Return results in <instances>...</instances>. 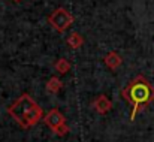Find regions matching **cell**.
<instances>
[{
	"label": "cell",
	"instance_id": "30bf717a",
	"mask_svg": "<svg viewBox=\"0 0 154 142\" xmlns=\"http://www.w3.org/2000/svg\"><path fill=\"white\" fill-rule=\"evenodd\" d=\"M14 2H21V0H14Z\"/></svg>",
	"mask_w": 154,
	"mask_h": 142
},
{
	"label": "cell",
	"instance_id": "5b68a950",
	"mask_svg": "<svg viewBox=\"0 0 154 142\" xmlns=\"http://www.w3.org/2000/svg\"><path fill=\"white\" fill-rule=\"evenodd\" d=\"M93 108H94V111H96L97 114L105 115V114H108V112L111 111L112 103H111V100H109L105 94H100L99 97L94 99V102H93Z\"/></svg>",
	"mask_w": 154,
	"mask_h": 142
},
{
	"label": "cell",
	"instance_id": "8992f818",
	"mask_svg": "<svg viewBox=\"0 0 154 142\" xmlns=\"http://www.w3.org/2000/svg\"><path fill=\"white\" fill-rule=\"evenodd\" d=\"M103 61H105V64H106V67H108V69H111V70H115V69H118V67L121 66V63H123V58L120 57V54H118V52H115V51H111V52H108V54L105 55Z\"/></svg>",
	"mask_w": 154,
	"mask_h": 142
},
{
	"label": "cell",
	"instance_id": "6da1fadb",
	"mask_svg": "<svg viewBox=\"0 0 154 142\" xmlns=\"http://www.w3.org/2000/svg\"><path fill=\"white\" fill-rule=\"evenodd\" d=\"M121 96L132 105L130 121H135L136 115L154 102V87L145 76L138 75L121 90Z\"/></svg>",
	"mask_w": 154,
	"mask_h": 142
},
{
	"label": "cell",
	"instance_id": "3957f363",
	"mask_svg": "<svg viewBox=\"0 0 154 142\" xmlns=\"http://www.w3.org/2000/svg\"><path fill=\"white\" fill-rule=\"evenodd\" d=\"M48 23L51 24V27L55 32L63 33V32H66L73 24V17H72V14L67 9L57 8L55 11H52L51 15L48 17Z\"/></svg>",
	"mask_w": 154,
	"mask_h": 142
},
{
	"label": "cell",
	"instance_id": "52a82bcc",
	"mask_svg": "<svg viewBox=\"0 0 154 142\" xmlns=\"http://www.w3.org/2000/svg\"><path fill=\"white\" fill-rule=\"evenodd\" d=\"M66 42H67V45L72 48V49H78V48H81L84 45V38L81 36V33L73 32V33L69 35V38H67Z\"/></svg>",
	"mask_w": 154,
	"mask_h": 142
},
{
	"label": "cell",
	"instance_id": "ba28073f",
	"mask_svg": "<svg viewBox=\"0 0 154 142\" xmlns=\"http://www.w3.org/2000/svg\"><path fill=\"white\" fill-rule=\"evenodd\" d=\"M61 87H63V84H61V81L57 78V76H51L50 79H48V82H47V91L48 93H58L60 90H61Z\"/></svg>",
	"mask_w": 154,
	"mask_h": 142
},
{
	"label": "cell",
	"instance_id": "7a4b0ae2",
	"mask_svg": "<svg viewBox=\"0 0 154 142\" xmlns=\"http://www.w3.org/2000/svg\"><path fill=\"white\" fill-rule=\"evenodd\" d=\"M8 114L23 127V129H30L36 126L41 120H44V109L27 94H21L9 108Z\"/></svg>",
	"mask_w": 154,
	"mask_h": 142
},
{
	"label": "cell",
	"instance_id": "277c9868",
	"mask_svg": "<svg viewBox=\"0 0 154 142\" xmlns=\"http://www.w3.org/2000/svg\"><path fill=\"white\" fill-rule=\"evenodd\" d=\"M44 121L58 136H64V135L69 133V127L66 124V118L58 109H51L50 112H47L45 117H44Z\"/></svg>",
	"mask_w": 154,
	"mask_h": 142
},
{
	"label": "cell",
	"instance_id": "9c48e42d",
	"mask_svg": "<svg viewBox=\"0 0 154 142\" xmlns=\"http://www.w3.org/2000/svg\"><path fill=\"white\" fill-rule=\"evenodd\" d=\"M54 67H55V70H57L58 73L64 75V73H67V72L70 70V63H69L66 58H58V60L54 63Z\"/></svg>",
	"mask_w": 154,
	"mask_h": 142
}]
</instances>
